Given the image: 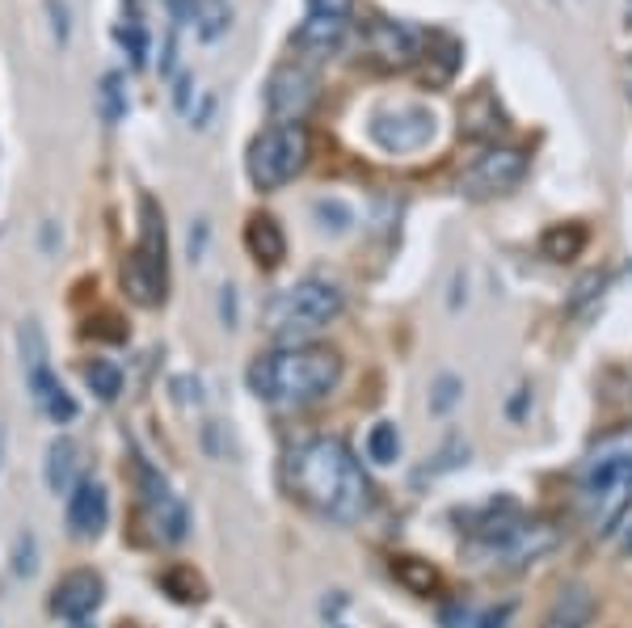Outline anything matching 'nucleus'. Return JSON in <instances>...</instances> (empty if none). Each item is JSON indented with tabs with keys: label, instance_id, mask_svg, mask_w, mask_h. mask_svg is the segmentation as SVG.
Wrapping results in <instances>:
<instances>
[{
	"label": "nucleus",
	"instance_id": "27",
	"mask_svg": "<svg viewBox=\"0 0 632 628\" xmlns=\"http://www.w3.org/2000/svg\"><path fill=\"white\" fill-rule=\"evenodd\" d=\"M114 38L123 43V51L131 56L135 68H144V63H148V31H144V22H139V17H123V22L114 26Z\"/></svg>",
	"mask_w": 632,
	"mask_h": 628
},
{
	"label": "nucleus",
	"instance_id": "41",
	"mask_svg": "<svg viewBox=\"0 0 632 628\" xmlns=\"http://www.w3.org/2000/svg\"><path fill=\"white\" fill-rule=\"evenodd\" d=\"M629 81H632V63H629Z\"/></svg>",
	"mask_w": 632,
	"mask_h": 628
},
{
	"label": "nucleus",
	"instance_id": "9",
	"mask_svg": "<svg viewBox=\"0 0 632 628\" xmlns=\"http://www.w3.org/2000/svg\"><path fill=\"white\" fill-rule=\"evenodd\" d=\"M372 140L384 153H422L435 140V110L426 106H384L379 114H372Z\"/></svg>",
	"mask_w": 632,
	"mask_h": 628
},
{
	"label": "nucleus",
	"instance_id": "39",
	"mask_svg": "<svg viewBox=\"0 0 632 628\" xmlns=\"http://www.w3.org/2000/svg\"><path fill=\"white\" fill-rule=\"evenodd\" d=\"M624 13H629V26H632V0H629V4H624Z\"/></svg>",
	"mask_w": 632,
	"mask_h": 628
},
{
	"label": "nucleus",
	"instance_id": "2",
	"mask_svg": "<svg viewBox=\"0 0 632 628\" xmlns=\"http://www.w3.org/2000/svg\"><path fill=\"white\" fill-rule=\"evenodd\" d=\"M250 392L275 409H304L329 397L342 379V359L329 346H279L250 363Z\"/></svg>",
	"mask_w": 632,
	"mask_h": 628
},
{
	"label": "nucleus",
	"instance_id": "15",
	"mask_svg": "<svg viewBox=\"0 0 632 628\" xmlns=\"http://www.w3.org/2000/svg\"><path fill=\"white\" fill-rule=\"evenodd\" d=\"M347 26H350V17H320V13H308L304 26L291 34V47H295L304 60H325V56H333V51L347 43Z\"/></svg>",
	"mask_w": 632,
	"mask_h": 628
},
{
	"label": "nucleus",
	"instance_id": "10",
	"mask_svg": "<svg viewBox=\"0 0 632 628\" xmlns=\"http://www.w3.org/2000/svg\"><path fill=\"white\" fill-rule=\"evenodd\" d=\"M316 94H320V81L308 63H283L266 81V110L275 114V123H300L316 106Z\"/></svg>",
	"mask_w": 632,
	"mask_h": 628
},
{
	"label": "nucleus",
	"instance_id": "17",
	"mask_svg": "<svg viewBox=\"0 0 632 628\" xmlns=\"http://www.w3.org/2000/svg\"><path fill=\"white\" fill-rule=\"evenodd\" d=\"M245 245H250V253L257 257V266H266V270L283 266L287 237H283V228H279L275 216H253L250 228H245Z\"/></svg>",
	"mask_w": 632,
	"mask_h": 628
},
{
	"label": "nucleus",
	"instance_id": "18",
	"mask_svg": "<svg viewBox=\"0 0 632 628\" xmlns=\"http://www.w3.org/2000/svg\"><path fill=\"white\" fill-rule=\"evenodd\" d=\"M26 379H31L34 406L42 409L51 422H60V426H63V422H72V418L81 413V409H76V401H72V392L63 388L60 379L51 376V367H47V372H34V376H26Z\"/></svg>",
	"mask_w": 632,
	"mask_h": 628
},
{
	"label": "nucleus",
	"instance_id": "26",
	"mask_svg": "<svg viewBox=\"0 0 632 628\" xmlns=\"http://www.w3.org/2000/svg\"><path fill=\"white\" fill-rule=\"evenodd\" d=\"M85 384L97 392V401H119V392H123V372H119L110 359H94V363H85Z\"/></svg>",
	"mask_w": 632,
	"mask_h": 628
},
{
	"label": "nucleus",
	"instance_id": "12",
	"mask_svg": "<svg viewBox=\"0 0 632 628\" xmlns=\"http://www.w3.org/2000/svg\"><path fill=\"white\" fill-rule=\"evenodd\" d=\"M363 43H367V60L384 68V72H401V68H410V63L422 60V47H426V34L405 26V22H372L367 34H363Z\"/></svg>",
	"mask_w": 632,
	"mask_h": 628
},
{
	"label": "nucleus",
	"instance_id": "31",
	"mask_svg": "<svg viewBox=\"0 0 632 628\" xmlns=\"http://www.w3.org/2000/svg\"><path fill=\"white\" fill-rule=\"evenodd\" d=\"M460 392H464V384H460V379H455V376H439V379H435V397H430V409H435V413H447V409H455Z\"/></svg>",
	"mask_w": 632,
	"mask_h": 628
},
{
	"label": "nucleus",
	"instance_id": "24",
	"mask_svg": "<svg viewBox=\"0 0 632 628\" xmlns=\"http://www.w3.org/2000/svg\"><path fill=\"white\" fill-rule=\"evenodd\" d=\"M460 126H464V135H473V140L498 135V131H502V114H498L494 97H489V94H476L473 101L464 106V114H460Z\"/></svg>",
	"mask_w": 632,
	"mask_h": 628
},
{
	"label": "nucleus",
	"instance_id": "37",
	"mask_svg": "<svg viewBox=\"0 0 632 628\" xmlns=\"http://www.w3.org/2000/svg\"><path fill=\"white\" fill-rule=\"evenodd\" d=\"M186 101H190V76H182V81H178V106L186 110Z\"/></svg>",
	"mask_w": 632,
	"mask_h": 628
},
{
	"label": "nucleus",
	"instance_id": "33",
	"mask_svg": "<svg viewBox=\"0 0 632 628\" xmlns=\"http://www.w3.org/2000/svg\"><path fill=\"white\" fill-rule=\"evenodd\" d=\"M354 0H308V13H320V17H350Z\"/></svg>",
	"mask_w": 632,
	"mask_h": 628
},
{
	"label": "nucleus",
	"instance_id": "1",
	"mask_svg": "<svg viewBox=\"0 0 632 628\" xmlns=\"http://www.w3.org/2000/svg\"><path fill=\"white\" fill-rule=\"evenodd\" d=\"M287 481L300 503L333 523H358L372 510V481L342 439H308L287 456Z\"/></svg>",
	"mask_w": 632,
	"mask_h": 628
},
{
	"label": "nucleus",
	"instance_id": "35",
	"mask_svg": "<svg viewBox=\"0 0 632 628\" xmlns=\"http://www.w3.org/2000/svg\"><path fill=\"white\" fill-rule=\"evenodd\" d=\"M203 241H207V220H198V228H190V257H203Z\"/></svg>",
	"mask_w": 632,
	"mask_h": 628
},
{
	"label": "nucleus",
	"instance_id": "14",
	"mask_svg": "<svg viewBox=\"0 0 632 628\" xmlns=\"http://www.w3.org/2000/svg\"><path fill=\"white\" fill-rule=\"evenodd\" d=\"M110 519V494L101 481H76V490L68 494V528L81 540H97Z\"/></svg>",
	"mask_w": 632,
	"mask_h": 628
},
{
	"label": "nucleus",
	"instance_id": "30",
	"mask_svg": "<svg viewBox=\"0 0 632 628\" xmlns=\"http://www.w3.org/2000/svg\"><path fill=\"white\" fill-rule=\"evenodd\" d=\"M313 212H316V220H320V228H333V232H347L350 224H354V216H350L338 198H316Z\"/></svg>",
	"mask_w": 632,
	"mask_h": 628
},
{
	"label": "nucleus",
	"instance_id": "7",
	"mask_svg": "<svg viewBox=\"0 0 632 628\" xmlns=\"http://www.w3.org/2000/svg\"><path fill=\"white\" fill-rule=\"evenodd\" d=\"M313 157V135L304 123H275L266 126L250 144V182L257 190H283L304 173Z\"/></svg>",
	"mask_w": 632,
	"mask_h": 628
},
{
	"label": "nucleus",
	"instance_id": "8",
	"mask_svg": "<svg viewBox=\"0 0 632 628\" xmlns=\"http://www.w3.org/2000/svg\"><path fill=\"white\" fill-rule=\"evenodd\" d=\"M135 481H139V506H144V519H148L153 535L165 544H182L190 532L186 503L173 494V485L148 460H135Z\"/></svg>",
	"mask_w": 632,
	"mask_h": 628
},
{
	"label": "nucleus",
	"instance_id": "38",
	"mask_svg": "<svg viewBox=\"0 0 632 628\" xmlns=\"http://www.w3.org/2000/svg\"><path fill=\"white\" fill-rule=\"evenodd\" d=\"M0 460H4V422H0Z\"/></svg>",
	"mask_w": 632,
	"mask_h": 628
},
{
	"label": "nucleus",
	"instance_id": "36",
	"mask_svg": "<svg viewBox=\"0 0 632 628\" xmlns=\"http://www.w3.org/2000/svg\"><path fill=\"white\" fill-rule=\"evenodd\" d=\"M220 313H223V321H228V325H236V291H232V287H223Z\"/></svg>",
	"mask_w": 632,
	"mask_h": 628
},
{
	"label": "nucleus",
	"instance_id": "21",
	"mask_svg": "<svg viewBox=\"0 0 632 628\" xmlns=\"http://www.w3.org/2000/svg\"><path fill=\"white\" fill-rule=\"evenodd\" d=\"M190 26L198 31V38H220L232 26V4L228 0H190Z\"/></svg>",
	"mask_w": 632,
	"mask_h": 628
},
{
	"label": "nucleus",
	"instance_id": "16",
	"mask_svg": "<svg viewBox=\"0 0 632 628\" xmlns=\"http://www.w3.org/2000/svg\"><path fill=\"white\" fill-rule=\"evenodd\" d=\"M591 620H595V595L586 587H566L544 612L539 628H591Z\"/></svg>",
	"mask_w": 632,
	"mask_h": 628
},
{
	"label": "nucleus",
	"instance_id": "25",
	"mask_svg": "<svg viewBox=\"0 0 632 628\" xmlns=\"http://www.w3.org/2000/svg\"><path fill=\"white\" fill-rule=\"evenodd\" d=\"M97 114L101 123L119 126L126 119V81L123 72H106L101 85H97Z\"/></svg>",
	"mask_w": 632,
	"mask_h": 628
},
{
	"label": "nucleus",
	"instance_id": "40",
	"mask_svg": "<svg viewBox=\"0 0 632 628\" xmlns=\"http://www.w3.org/2000/svg\"><path fill=\"white\" fill-rule=\"evenodd\" d=\"M624 548H629V553H632V532H629V540H624Z\"/></svg>",
	"mask_w": 632,
	"mask_h": 628
},
{
	"label": "nucleus",
	"instance_id": "19",
	"mask_svg": "<svg viewBox=\"0 0 632 628\" xmlns=\"http://www.w3.org/2000/svg\"><path fill=\"white\" fill-rule=\"evenodd\" d=\"M76 469H81V447L72 439H56L47 447V490L51 494H72L76 490Z\"/></svg>",
	"mask_w": 632,
	"mask_h": 628
},
{
	"label": "nucleus",
	"instance_id": "29",
	"mask_svg": "<svg viewBox=\"0 0 632 628\" xmlns=\"http://www.w3.org/2000/svg\"><path fill=\"white\" fill-rule=\"evenodd\" d=\"M34 569H38V540L31 532H22L17 544H13V573L17 578H34Z\"/></svg>",
	"mask_w": 632,
	"mask_h": 628
},
{
	"label": "nucleus",
	"instance_id": "6",
	"mask_svg": "<svg viewBox=\"0 0 632 628\" xmlns=\"http://www.w3.org/2000/svg\"><path fill=\"white\" fill-rule=\"evenodd\" d=\"M126 295L139 309H157L165 304V287H169V241H165V216H160L157 198H139V241L123 266Z\"/></svg>",
	"mask_w": 632,
	"mask_h": 628
},
{
	"label": "nucleus",
	"instance_id": "13",
	"mask_svg": "<svg viewBox=\"0 0 632 628\" xmlns=\"http://www.w3.org/2000/svg\"><path fill=\"white\" fill-rule=\"evenodd\" d=\"M101 578H97L94 569H76V573H68L60 578V587H56V595H51V612L63 616V620H72V625H81V620H89L97 607H101Z\"/></svg>",
	"mask_w": 632,
	"mask_h": 628
},
{
	"label": "nucleus",
	"instance_id": "28",
	"mask_svg": "<svg viewBox=\"0 0 632 628\" xmlns=\"http://www.w3.org/2000/svg\"><path fill=\"white\" fill-rule=\"evenodd\" d=\"M367 456H372L376 464H392V460L401 456V435H397L392 422H376V426H372V435H367Z\"/></svg>",
	"mask_w": 632,
	"mask_h": 628
},
{
	"label": "nucleus",
	"instance_id": "3",
	"mask_svg": "<svg viewBox=\"0 0 632 628\" xmlns=\"http://www.w3.org/2000/svg\"><path fill=\"white\" fill-rule=\"evenodd\" d=\"M578 503L595 535H611L632 506V426L599 439L578 464Z\"/></svg>",
	"mask_w": 632,
	"mask_h": 628
},
{
	"label": "nucleus",
	"instance_id": "22",
	"mask_svg": "<svg viewBox=\"0 0 632 628\" xmlns=\"http://www.w3.org/2000/svg\"><path fill=\"white\" fill-rule=\"evenodd\" d=\"M510 607H469V603H451L442 612V628H506Z\"/></svg>",
	"mask_w": 632,
	"mask_h": 628
},
{
	"label": "nucleus",
	"instance_id": "32",
	"mask_svg": "<svg viewBox=\"0 0 632 628\" xmlns=\"http://www.w3.org/2000/svg\"><path fill=\"white\" fill-rule=\"evenodd\" d=\"M47 13H51V34H56V43H68L72 38V22H68V4L63 0H47Z\"/></svg>",
	"mask_w": 632,
	"mask_h": 628
},
{
	"label": "nucleus",
	"instance_id": "5",
	"mask_svg": "<svg viewBox=\"0 0 632 628\" xmlns=\"http://www.w3.org/2000/svg\"><path fill=\"white\" fill-rule=\"evenodd\" d=\"M552 544H557V528L544 519H523L514 506H506V515L498 519H481L469 535V553L476 557V566L502 569L532 566Z\"/></svg>",
	"mask_w": 632,
	"mask_h": 628
},
{
	"label": "nucleus",
	"instance_id": "11",
	"mask_svg": "<svg viewBox=\"0 0 632 628\" xmlns=\"http://www.w3.org/2000/svg\"><path fill=\"white\" fill-rule=\"evenodd\" d=\"M527 173V157L519 148H485L481 157L460 173V194L464 198H498L506 190H514Z\"/></svg>",
	"mask_w": 632,
	"mask_h": 628
},
{
	"label": "nucleus",
	"instance_id": "20",
	"mask_svg": "<svg viewBox=\"0 0 632 628\" xmlns=\"http://www.w3.org/2000/svg\"><path fill=\"white\" fill-rule=\"evenodd\" d=\"M392 578L410 591V595H435L442 587V573L422 557H392Z\"/></svg>",
	"mask_w": 632,
	"mask_h": 628
},
{
	"label": "nucleus",
	"instance_id": "4",
	"mask_svg": "<svg viewBox=\"0 0 632 628\" xmlns=\"http://www.w3.org/2000/svg\"><path fill=\"white\" fill-rule=\"evenodd\" d=\"M347 309V295L342 287L320 279V275H308L300 283L283 287L270 304H266V329L270 338L283 346H308L320 334L329 329Z\"/></svg>",
	"mask_w": 632,
	"mask_h": 628
},
{
	"label": "nucleus",
	"instance_id": "23",
	"mask_svg": "<svg viewBox=\"0 0 632 628\" xmlns=\"http://www.w3.org/2000/svg\"><path fill=\"white\" fill-rule=\"evenodd\" d=\"M539 250H544V257H552V262H573L578 253L586 250V228L582 224H557V228L544 232Z\"/></svg>",
	"mask_w": 632,
	"mask_h": 628
},
{
	"label": "nucleus",
	"instance_id": "34",
	"mask_svg": "<svg viewBox=\"0 0 632 628\" xmlns=\"http://www.w3.org/2000/svg\"><path fill=\"white\" fill-rule=\"evenodd\" d=\"M603 283H607V279H603V275H586V279H582V283L573 287V309H578V304H582V300H591V295H599V291H603Z\"/></svg>",
	"mask_w": 632,
	"mask_h": 628
}]
</instances>
